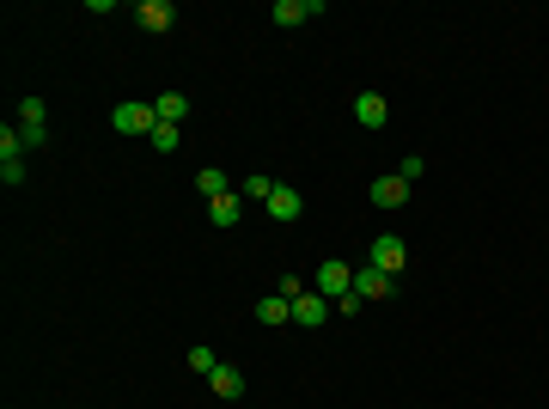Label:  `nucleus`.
I'll return each mask as SVG.
<instances>
[{
  "label": "nucleus",
  "mask_w": 549,
  "mask_h": 409,
  "mask_svg": "<svg viewBox=\"0 0 549 409\" xmlns=\"http://www.w3.org/2000/svg\"><path fill=\"white\" fill-rule=\"evenodd\" d=\"M367 263L384 275H403V263H410V244H403V233H378L373 244H367Z\"/></svg>",
  "instance_id": "obj_1"
},
{
  "label": "nucleus",
  "mask_w": 549,
  "mask_h": 409,
  "mask_svg": "<svg viewBox=\"0 0 549 409\" xmlns=\"http://www.w3.org/2000/svg\"><path fill=\"white\" fill-rule=\"evenodd\" d=\"M110 123H116V135H153V129H159V110L140 104V98H129V104L110 110Z\"/></svg>",
  "instance_id": "obj_2"
},
{
  "label": "nucleus",
  "mask_w": 549,
  "mask_h": 409,
  "mask_svg": "<svg viewBox=\"0 0 549 409\" xmlns=\"http://www.w3.org/2000/svg\"><path fill=\"white\" fill-rule=\"evenodd\" d=\"M311 287H317V294H324V300L336 306L342 294H354V269H348V263H336V257H330V263H317V275H311Z\"/></svg>",
  "instance_id": "obj_3"
},
{
  "label": "nucleus",
  "mask_w": 549,
  "mask_h": 409,
  "mask_svg": "<svg viewBox=\"0 0 549 409\" xmlns=\"http://www.w3.org/2000/svg\"><path fill=\"white\" fill-rule=\"evenodd\" d=\"M324 13V0H274L269 19L281 25V31H293V25H306V19H317Z\"/></svg>",
  "instance_id": "obj_4"
},
{
  "label": "nucleus",
  "mask_w": 549,
  "mask_h": 409,
  "mask_svg": "<svg viewBox=\"0 0 549 409\" xmlns=\"http://www.w3.org/2000/svg\"><path fill=\"white\" fill-rule=\"evenodd\" d=\"M324 318H336V306H330V300H324L317 287H306V294L293 300V324H306V330H317Z\"/></svg>",
  "instance_id": "obj_5"
},
{
  "label": "nucleus",
  "mask_w": 549,
  "mask_h": 409,
  "mask_svg": "<svg viewBox=\"0 0 549 409\" xmlns=\"http://www.w3.org/2000/svg\"><path fill=\"white\" fill-rule=\"evenodd\" d=\"M391 281H397V275L373 269V263H354V294H360V300H391Z\"/></svg>",
  "instance_id": "obj_6"
},
{
  "label": "nucleus",
  "mask_w": 549,
  "mask_h": 409,
  "mask_svg": "<svg viewBox=\"0 0 549 409\" xmlns=\"http://www.w3.org/2000/svg\"><path fill=\"white\" fill-rule=\"evenodd\" d=\"M367 196H373V208H410V183L391 171V177H373V190H367Z\"/></svg>",
  "instance_id": "obj_7"
},
{
  "label": "nucleus",
  "mask_w": 549,
  "mask_h": 409,
  "mask_svg": "<svg viewBox=\"0 0 549 409\" xmlns=\"http://www.w3.org/2000/svg\"><path fill=\"white\" fill-rule=\"evenodd\" d=\"M207 220H214V226H239V220H244V196H239V190L214 196V202H207Z\"/></svg>",
  "instance_id": "obj_8"
},
{
  "label": "nucleus",
  "mask_w": 549,
  "mask_h": 409,
  "mask_svg": "<svg viewBox=\"0 0 549 409\" xmlns=\"http://www.w3.org/2000/svg\"><path fill=\"white\" fill-rule=\"evenodd\" d=\"M384 116H391V104L378 98V92H360V98H354V123H360V129H384Z\"/></svg>",
  "instance_id": "obj_9"
},
{
  "label": "nucleus",
  "mask_w": 549,
  "mask_h": 409,
  "mask_svg": "<svg viewBox=\"0 0 549 409\" xmlns=\"http://www.w3.org/2000/svg\"><path fill=\"white\" fill-rule=\"evenodd\" d=\"M135 19H140V31H172V19H177V13H172V0H140V13H135Z\"/></svg>",
  "instance_id": "obj_10"
},
{
  "label": "nucleus",
  "mask_w": 549,
  "mask_h": 409,
  "mask_svg": "<svg viewBox=\"0 0 549 409\" xmlns=\"http://www.w3.org/2000/svg\"><path fill=\"white\" fill-rule=\"evenodd\" d=\"M207 385H214V397H226V404H232V397H244V373H239V367H226V361L207 373Z\"/></svg>",
  "instance_id": "obj_11"
},
{
  "label": "nucleus",
  "mask_w": 549,
  "mask_h": 409,
  "mask_svg": "<svg viewBox=\"0 0 549 409\" xmlns=\"http://www.w3.org/2000/svg\"><path fill=\"white\" fill-rule=\"evenodd\" d=\"M269 220H300V190H293V183H274V196H269Z\"/></svg>",
  "instance_id": "obj_12"
},
{
  "label": "nucleus",
  "mask_w": 549,
  "mask_h": 409,
  "mask_svg": "<svg viewBox=\"0 0 549 409\" xmlns=\"http://www.w3.org/2000/svg\"><path fill=\"white\" fill-rule=\"evenodd\" d=\"M196 190H202L207 202H214V196H226V190H239V183H232V177H226L220 166H202V171H196Z\"/></svg>",
  "instance_id": "obj_13"
},
{
  "label": "nucleus",
  "mask_w": 549,
  "mask_h": 409,
  "mask_svg": "<svg viewBox=\"0 0 549 409\" xmlns=\"http://www.w3.org/2000/svg\"><path fill=\"white\" fill-rule=\"evenodd\" d=\"M257 324H293V306H287L281 294H263V300H257Z\"/></svg>",
  "instance_id": "obj_14"
},
{
  "label": "nucleus",
  "mask_w": 549,
  "mask_h": 409,
  "mask_svg": "<svg viewBox=\"0 0 549 409\" xmlns=\"http://www.w3.org/2000/svg\"><path fill=\"white\" fill-rule=\"evenodd\" d=\"M239 196H244V202H263V208H269V196H274V177H263V171H250V177L239 183Z\"/></svg>",
  "instance_id": "obj_15"
},
{
  "label": "nucleus",
  "mask_w": 549,
  "mask_h": 409,
  "mask_svg": "<svg viewBox=\"0 0 549 409\" xmlns=\"http://www.w3.org/2000/svg\"><path fill=\"white\" fill-rule=\"evenodd\" d=\"M153 110H159V123H172V129H177V123L190 116V98H183V92H165V98L153 104Z\"/></svg>",
  "instance_id": "obj_16"
},
{
  "label": "nucleus",
  "mask_w": 549,
  "mask_h": 409,
  "mask_svg": "<svg viewBox=\"0 0 549 409\" xmlns=\"http://www.w3.org/2000/svg\"><path fill=\"white\" fill-rule=\"evenodd\" d=\"M13 159H25V135H13V123L0 129V166H13Z\"/></svg>",
  "instance_id": "obj_17"
},
{
  "label": "nucleus",
  "mask_w": 549,
  "mask_h": 409,
  "mask_svg": "<svg viewBox=\"0 0 549 409\" xmlns=\"http://www.w3.org/2000/svg\"><path fill=\"white\" fill-rule=\"evenodd\" d=\"M183 367H190V373H214V367H220V361H214V348H190V354H183Z\"/></svg>",
  "instance_id": "obj_18"
},
{
  "label": "nucleus",
  "mask_w": 549,
  "mask_h": 409,
  "mask_svg": "<svg viewBox=\"0 0 549 409\" xmlns=\"http://www.w3.org/2000/svg\"><path fill=\"white\" fill-rule=\"evenodd\" d=\"M43 116H49V110H43V98H25V104H19V129H43Z\"/></svg>",
  "instance_id": "obj_19"
},
{
  "label": "nucleus",
  "mask_w": 549,
  "mask_h": 409,
  "mask_svg": "<svg viewBox=\"0 0 549 409\" xmlns=\"http://www.w3.org/2000/svg\"><path fill=\"white\" fill-rule=\"evenodd\" d=\"M147 141H153L159 153H177V129H172V123H159V129H153V135H147Z\"/></svg>",
  "instance_id": "obj_20"
},
{
  "label": "nucleus",
  "mask_w": 549,
  "mask_h": 409,
  "mask_svg": "<svg viewBox=\"0 0 549 409\" xmlns=\"http://www.w3.org/2000/svg\"><path fill=\"white\" fill-rule=\"evenodd\" d=\"M421 171H427V159H415V153H410V159H403V171H397V177H403V183H415Z\"/></svg>",
  "instance_id": "obj_21"
}]
</instances>
